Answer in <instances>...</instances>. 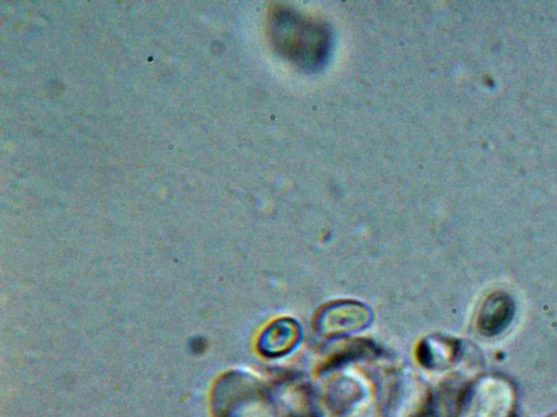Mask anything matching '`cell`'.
Segmentation results:
<instances>
[{
  "mask_svg": "<svg viewBox=\"0 0 557 417\" xmlns=\"http://www.w3.org/2000/svg\"><path fill=\"white\" fill-rule=\"evenodd\" d=\"M300 330L299 325L293 319L274 320L261 333L258 349L269 357L285 355L298 343Z\"/></svg>",
  "mask_w": 557,
  "mask_h": 417,
  "instance_id": "3957f363",
  "label": "cell"
},
{
  "mask_svg": "<svg viewBox=\"0 0 557 417\" xmlns=\"http://www.w3.org/2000/svg\"><path fill=\"white\" fill-rule=\"evenodd\" d=\"M512 303L505 294L492 295L483 304L479 316L480 329L486 334L497 333L509 323Z\"/></svg>",
  "mask_w": 557,
  "mask_h": 417,
  "instance_id": "277c9868",
  "label": "cell"
},
{
  "mask_svg": "<svg viewBox=\"0 0 557 417\" xmlns=\"http://www.w3.org/2000/svg\"><path fill=\"white\" fill-rule=\"evenodd\" d=\"M371 311L362 303L336 301L321 307L314 317L315 330L326 337L359 331L369 325Z\"/></svg>",
  "mask_w": 557,
  "mask_h": 417,
  "instance_id": "7a4b0ae2",
  "label": "cell"
},
{
  "mask_svg": "<svg viewBox=\"0 0 557 417\" xmlns=\"http://www.w3.org/2000/svg\"><path fill=\"white\" fill-rule=\"evenodd\" d=\"M268 27L275 50L298 67L315 71L327 60L332 35L325 24L280 5L270 10Z\"/></svg>",
  "mask_w": 557,
  "mask_h": 417,
  "instance_id": "6da1fadb",
  "label": "cell"
}]
</instances>
